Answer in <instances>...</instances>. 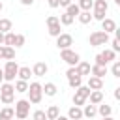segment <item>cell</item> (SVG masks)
I'll list each match as a JSON object with an SVG mask.
<instances>
[{"mask_svg":"<svg viewBox=\"0 0 120 120\" xmlns=\"http://www.w3.org/2000/svg\"><path fill=\"white\" fill-rule=\"evenodd\" d=\"M90 75H94V77H99V79H103V77L107 75V66H98V64L90 66Z\"/></svg>","mask_w":120,"mask_h":120,"instance_id":"cell-12","label":"cell"},{"mask_svg":"<svg viewBox=\"0 0 120 120\" xmlns=\"http://www.w3.org/2000/svg\"><path fill=\"white\" fill-rule=\"evenodd\" d=\"M30 101L28 99H19V101H15V116L19 118V120H24V118H28V114H30Z\"/></svg>","mask_w":120,"mask_h":120,"instance_id":"cell-5","label":"cell"},{"mask_svg":"<svg viewBox=\"0 0 120 120\" xmlns=\"http://www.w3.org/2000/svg\"><path fill=\"white\" fill-rule=\"evenodd\" d=\"M4 60H15V49L13 47H6V56Z\"/></svg>","mask_w":120,"mask_h":120,"instance_id":"cell-36","label":"cell"},{"mask_svg":"<svg viewBox=\"0 0 120 120\" xmlns=\"http://www.w3.org/2000/svg\"><path fill=\"white\" fill-rule=\"evenodd\" d=\"M2 69H4V81L6 82H13L15 77H17V71H19V64L15 60H6V66Z\"/></svg>","mask_w":120,"mask_h":120,"instance_id":"cell-3","label":"cell"},{"mask_svg":"<svg viewBox=\"0 0 120 120\" xmlns=\"http://www.w3.org/2000/svg\"><path fill=\"white\" fill-rule=\"evenodd\" d=\"M0 118L11 120V118H15V111H13L11 107H4V109H0Z\"/></svg>","mask_w":120,"mask_h":120,"instance_id":"cell-25","label":"cell"},{"mask_svg":"<svg viewBox=\"0 0 120 120\" xmlns=\"http://www.w3.org/2000/svg\"><path fill=\"white\" fill-rule=\"evenodd\" d=\"M43 84H39L38 81H34V82H28V101L32 103V105H38V103H41V99H43V88H41Z\"/></svg>","mask_w":120,"mask_h":120,"instance_id":"cell-1","label":"cell"},{"mask_svg":"<svg viewBox=\"0 0 120 120\" xmlns=\"http://www.w3.org/2000/svg\"><path fill=\"white\" fill-rule=\"evenodd\" d=\"M66 13H69L71 17H77V15L81 13V9H79V6H77V4H73V2H71V4L66 8Z\"/></svg>","mask_w":120,"mask_h":120,"instance_id":"cell-31","label":"cell"},{"mask_svg":"<svg viewBox=\"0 0 120 120\" xmlns=\"http://www.w3.org/2000/svg\"><path fill=\"white\" fill-rule=\"evenodd\" d=\"M47 4H49V8H58V0H47Z\"/></svg>","mask_w":120,"mask_h":120,"instance_id":"cell-41","label":"cell"},{"mask_svg":"<svg viewBox=\"0 0 120 120\" xmlns=\"http://www.w3.org/2000/svg\"><path fill=\"white\" fill-rule=\"evenodd\" d=\"M13 39H15V34L13 32H6L4 34V45L6 47H13Z\"/></svg>","mask_w":120,"mask_h":120,"instance_id":"cell-32","label":"cell"},{"mask_svg":"<svg viewBox=\"0 0 120 120\" xmlns=\"http://www.w3.org/2000/svg\"><path fill=\"white\" fill-rule=\"evenodd\" d=\"M68 118H69V120H81V118H82V109L77 107V105L69 107V111H68Z\"/></svg>","mask_w":120,"mask_h":120,"instance_id":"cell-16","label":"cell"},{"mask_svg":"<svg viewBox=\"0 0 120 120\" xmlns=\"http://www.w3.org/2000/svg\"><path fill=\"white\" fill-rule=\"evenodd\" d=\"M0 96H15V86L13 82H2L0 84Z\"/></svg>","mask_w":120,"mask_h":120,"instance_id":"cell-14","label":"cell"},{"mask_svg":"<svg viewBox=\"0 0 120 120\" xmlns=\"http://www.w3.org/2000/svg\"><path fill=\"white\" fill-rule=\"evenodd\" d=\"M0 45H4V34L0 32Z\"/></svg>","mask_w":120,"mask_h":120,"instance_id":"cell-47","label":"cell"},{"mask_svg":"<svg viewBox=\"0 0 120 120\" xmlns=\"http://www.w3.org/2000/svg\"><path fill=\"white\" fill-rule=\"evenodd\" d=\"M68 84H69L71 88H79V86L82 84V77H81V75H75V77L68 79Z\"/></svg>","mask_w":120,"mask_h":120,"instance_id":"cell-30","label":"cell"},{"mask_svg":"<svg viewBox=\"0 0 120 120\" xmlns=\"http://www.w3.org/2000/svg\"><path fill=\"white\" fill-rule=\"evenodd\" d=\"M60 26H62V24H60V21H58L56 15H49V17H47V30H49V36H52V38L60 36V34H62Z\"/></svg>","mask_w":120,"mask_h":120,"instance_id":"cell-7","label":"cell"},{"mask_svg":"<svg viewBox=\"0 0 120 120\" xmlns=\"http://www.w3.org/2000/svg\"><path fill=\"white\" fill-rule=\"evenodd\" d=\"M58 21H60V24H62V26H69V24H73L75 17H71L69 13H66V11H64V13L58 17Z\"/></svg>","mask_w":120,"mask_h":120,"instance_id":"cell-23","label":"cell"},{"mask_svg":"<svg viewBox=\"0 0 120 120\" xmlns=\"http://www.w3.org/2000/svg\"><path fill=\"white\" fill-rule=\"evenodd\" d=\"M88 43H90L92 47L105 45V43H109V34L103 32V30H96V32H92V34L88 36Z\"/></svg>","mask_w":120,"mask_h":120,"instance_id":"cell-6","label":"cell"},{"mask_svg":"<svg viewBox=\"0 0 120 120\" xmlns=\"http://www.w3.org/2000/svg\"><path fill=\"white\" fill-rule=\"evenodd\" d=\"M2 82H4V69L0 68V84H2Z\"/></svg>","mask_w":120,"mask_h":120,"instance_id":"cell-45","label":"cell"},{"mask_svg":"<svg viewBox=\"0 0 120 120\" xmlns=\"http://www.w3.org/2000/svg\"><path fill=\"white\" fill-rule=\"evenodd\" d=\"M101 56H103V60H105V64H111L114 58H116V52L114 51H111V49H105L103 52H99Z\"/></svg>","mask_w":120,"mask_h":120,"instance_id":"cell-26","label":"cell"},{"mask_svg":"<svg viewBox=\"0 0 120 120\" xmlns=\"http://www.w3.org/2000/svg\"><path fill=\"white\" fill-rule=\"evenodd\" d=\"M77 19H79V22H81V24H88V22H92V21H94L90 11H81V13L77 15Z\"/></svg>","mask_w":120,"mask_h":120,"instance_id":"cell-24","label":"cell"},{"mask_svg":"<svg viewBox=\"0 0 120 120\" xmlns=\"http://www.w3.org/2000/svg\"><path fill=\"white\" fill-rule=\"evenodd\" d=\"M47 71H49V66L45 62H36L32 68V75H36V77H43V75H47Z\"/></svg>","mask_w":120,"mask_h":120,"instance_id":"cell-9","label":"cell"},{"mask_svg":"<svg viewBox=\"0 0 120 120\" xmlns=\"http://www.w3.org/2000/svg\"><path fill=\"white\" fill-rule=\"evenodd\" d=\"M75 69H77V73H79L81 77H88V75H90V64L84 62V60H81V62L75 66Z\"/></svg>","mask_w":120,"mask_h":120,"instance_id":"cell-13","label":"cell"},{"mask_svg":"<svg viewBox=\"0 0 120 120\" xmlns=\"http://www.w3.org/2000/svg\"><path fill=\"white\" fill-rule=\"evenodd\" d=\"M92 4H94V0H79L77 2V6H79L81 11H90L92 9Z\"/></svg>","mask_w":120,"mask_h":120,"instance_id":"cell-29","label":"cell"},{"mask_svg":"<svg viewBox=\"0 0 120 120\" xmlns=\"http://www.w3.org/2000/svg\"><path fill=\"white\" fill-rule=\"evenodd\" d=\"M24 41H26V38H24L22 34H15V39H13V45H15V47H22Z\"/></svg>","mask_w":120,"mask_h":120,"instance_id":"cell-34","label":"cell"},{"mask_svg":"<svg viewBox=\"0 0 120 120\" xmlns=\"http://www.w3.org/2000/svg\"><path fill=\"white\" fill-rule=\"evenodd\" d=\"M32 120H47V116H45V111H41V109L34 111V114H32Z\"/></svg>","mask_w":120,"mask_h":120,"instance_id":"cell-35","label":"cell"},{"mask_svg":"<svg viewBox=\"0 0 120 120\" xmlns=\"http://www.w3.org/2000/svg\"><path fill=\"white\" fill-rule=\"evenodd\" d=\"M60 114V109L56 107V105H51L47 111H45V116H47V120H56V116Z\"/></svg>","mask_w":120,"mask_h":120,"instance_id":"cell-22","label":"cell"},{"mask_svg":"<svg viewBox=\"0 0 120 120\" xmlns=\"http://www.w3.org/2000/svg\"><path fill=\"white\" fill-rule=\"evenodd\" d=\"M0 120H4V118H0Z\"/></svg>","mask_w":120,"mask_h":120,"instance_id":"cell-52","label":"cell"},{"mask_svg":"<svg viewBox=\"0 0 120 120\" xmlns=\"http://www.w3.org/2000/svg\"><path fill=\"white\" fill-rule=\"evenodd\" d=\"M71 101H73V105H77V107H82V105L86 103V98L75 90V94H73V99H71Z\"/></svg>","mask_w":120,"mask_h":120,"instance_id":"cell-28","label":"cell"},{"mask_svg":"<svg viewBox=\"0 0 120 120\" xmlns=\"http://www.w3.org/2000/svg\"><path fill=\"white\" fill-rule=\"evenodd\" d=\"M114 4H116V6H120V0H114Z\"/></svg>","mask_w":120,"mask_h":120,"instance_id":"cell-50","label":"cell"},{"mask_svg":"<svg viewBox=\"0 0 120 120\" xmlns=\"http://www.w3.org/2000/svg\"><path fill=\"white\" fill-rule=\"evenodd\" d=\"M101 120H114V118H112V116H103Z\"/></svg>","mask_w":120,"mask_h":120,"instance_id":"cell-48","label":"cell"},{"mask_svg":"<svg viewBox=\"0 0 120 120\" xmlns=\"http://www.w3.org/2000/svg\"><path fill=\"white\" fill-rule=\"evenodd\" d=\"M0 101H2L4 105H11V103L15 101V96H0Z\"/></svg>","mask_w":120,"mask_h":120,"instance_id":"cell-37","label":"cell"},{"mask_svg":"<svg viewBox=\"0 0 120 120\" xmlns=\"http://www.w3.org/2000/svg\"><path fill=\"white\" fill-rule=\"evenodd\" d=\"M86 86H88L90 90H101V88H103V79H99V77H94V75H88Z\"/></svg>","mask_w":120,"mask_h":120,"instance_id":"cell-10","label":"cell"},{"mask_svg":"<svg viewBox=\"0 0 120 120\" xmlns=\"http://www.w3.org/2000/svg\"><path fill=\"white\" fill-rule=\"evenodd\" d=\"M13 86H15V92H19V94H24V92L28 90V81H22V79H17Z\"/></svg>","mask_w":120,"mask_h":120,"instance_id":"cell-21","label":"cell"},{"mask_svg":"<svg viewBox=\"0 0 120 120\" xmlns=\"http://www.w3.org/2000/svg\"><path fill=\"white\" fill-rule=\"evenodd\" d=\"M60 60H64L68 66H77L81 62V56L69 47V49H60Z\"/></svg>","mask_w":120,"mask_h":120,"instance_id":"cell-4","label":"cell"},{"mask_svg":"<svg viewBox=\"0 0 120 120\" xmlns=\"http://www.w3.org/2000/svg\"><path fill=\"white\" fill-rule=\"evenodd\" d=\"M94 60H96V64H98V66H107V64H105V60H103V56H101V54H96V58H94Z\"/></svg>","mask_w":120,"mask_h":120,"instance_id":"cell-39","label":"cell"},{"mask_svg":"<svg viewBox=\"0 0 120 120\" xmlns=\"http://www.w3.org/2000/svg\"><path fill=\"white\" fill-rule=\"evenodd\" d=\"M71 2H73V0H58V8H64V9H66Z\"/></svg>","mask_w":120,"mask_h":120,"instance_id":"cell-40","label":"cell"},{"mask_svg":"<svg viewBox=\"0 0 120 120\" xmlns=\"http://www.w3.org/2000/svg\"><path fill=\"white\" fill-rule=\"evenodd\" d=\"M98 114V109H96V105H82V118H94Z\"/></svg>","mask_w":120,"mask_h":120,"instance_id":"cell-18","label":"cell"},{"mask_svg":"<svg viewBox=\"0 0 120 120\" xmlns=\"http://www.w3.org/2000/svg\"><path fill=\"white\" fill-rule=\"evenodd\" d=\"M2 9H4V4H2V0H0V11H2Z\"/></svg>","mask_w":120,"mask_h":120,"instance_id":"cell-49","label":"cell"},{"mask_svg":"<svg viewBox=\"0 0 120 120\" xmlns=\"http://www.w3.org/2000/svg\"><path fill=\"white\" fill-rule=\"evenodd\" d=\"M56 120H69V118H68V116H62V114H58V116H56Z\"/></svg>","mask_w":120,"mask_h":120,"instance_id":"cell-46","label":"cell"},{"mask_svg":"<svg viewBox=\"0 0 120 120\" xmlns=\"http://www.w3.org/2000/svg\"><path fill=\"white\" fill-rule=\"evenodd\" d=\"M6 56V45H0V60H4Z\"/></svg>","mask_w":120,"mask_h":120,"instance_id":"cell-42","label":"cell"},{"mask_svg":"<svg viewBox=\"0 0 120 120\" xmlns=\"http://www.w3.org/2000/svg\"><path fill=\"white\" fill-rule=\"evenodd\" d=\"M114 99H120V86L114 88Z\"/></svg>","mask_w":120,"mask_h":120,"instance_id":"cell-43","label":"cell"},{"mask_svg":"<svg viewBox=\"0 0 120 120\" xmlns=\"http://www.w3.org/2000/svg\"><path fill=\"white\" fill-rule=\"evenodd\" d=\"M11 120H15V118H11ZM17 120H19V118H17Z\"/></svg>","mask_w":120,"mask_h":120,"instance_id":"cell-51","label":"cell"},{"mask_svg":"<svg viewBox=\"0 0 120 120\" xmlns=\"http://www.w3.org/2000/svg\"><path fill=\"white\" fill-rule=\"evenodd\" d=\"M107 11H109L107 0H94V4H92V19L103 21L105 15H107Z\"/></svg>","mask_w":120,"mask_h":120,"instance_id":"cell-2","label":"cell"},{"mask_svg":"<svg viewBox=\"0 0 120 120\" xmlns=\"http://www.w3.org/2000/svg\"><path fill=\"white\" fill-rule=\"evenodd\" d=\"M21 4H22V6H32L34 0H21Z\"/></svg>","mask_w":120,"mask_h":120,"instance_id":"cell-44","label":"cell"},{"mask_svg":"<svg viewBox=\"0 0 120 120\" xmlns=\"http://www.w3.org/2000/svg\"><path fill=\"white\" fill-rule=\"evenodd\" d=\"M88 99H90V103H92V105H98V103H101V101H103V92H101V90H90Z\"/></svg>","mask_w":120,"mask_h":120,"instance_id":"cell-17","label":"cell"},{"mask_svg":"<svg viewBox=\"0 0 120 120\" xmlns=\"http://www.w3.org/2000/svg\"><path fill=\"white\" fill-rule=\"evenodd\" d=\"M111 45H112V49H111V51H114V52H120V39H118V38H114V39L111 41Z\"/></svg>","mask_w":120,"mask_h":120,"instance_id":"cell-38","label":"cell"},{"mask_svg":"<svg viewBox=\"0 0 120 120\" xmlns=\"http://www.w3.org/2000/svg\"><path fill=\"white\" fill-rule=\"evenodd\" d=\"M71 45H73V36L71 34L62 32L60 36H56V47L58 49H69Z\"/></svg>","mask_w":120,"mask_h":120,"instance_id":"cell-8","label":"cell"},{"mask_svg":"<svg viewBox=\"0 0 120 120\" xmlns=\"http://www.w3.org/2000/svg\"><path fill=\"white\" fill-rule=\"evenodd\" d=\"M118 26H116V22H114V19H109V17H105L103 21H101V30L103 32H107V34H111V32H114Z\"/></svg>","mask_w":120,"mask_h":120,"instance_id":"cell-11","label":"cell"},{"mask_svg":"<svg viewBox=\"0 0 120 120\" xmlns=\"http://www.w3.org/2000/svg\"><path fill=\"white\" fill-rule=\"evenodd\" d=\"M41 88H43V94H45V96H49V98L56 96V92H58V88H56V84H54V82H45V86H41Z\"/></svg>","mask_w":120,"mask_h":120,"instance_id":"cell-20","label":"cell"},{"mask_svg":"<svg viewBox=\"0 0 120 120\" xmlns=\"http://www.w3.org/2000/svg\"><path fill=\"white\" fill-rule=\"evenodd\" d=\"M11 28H13V22H11L9 19H0V32H2V34L11 32Z\"/></svg>","mask_w":120,"mask_h":120,"instance_id":"cell-27","label":"cell"},{"mask_svg":"<svg viewBox=\"0 0 120 120\" xmlns=\"http://www.w3.org/2000/svg\"><path fill=\"white\" fill-rule=\"evenodd\" d=\"M17 77H19V79H22V81H30V77H32V69H30L28 66H22V68H19Z\"/></svg>","mask_w":120,"mask_h":120,"instance_id":"cell-19","label":"cell"},{"mask_svg":"<svg viewBox=\"0 0 120 120\" xmlns=\"http://www.w3.org/2000/svg\"><path fill=\"white\" fill-rule=\"evenodd\" d=\"M96 109H98V114H99L101 118H103V116H111V114H112V107H111V105H107V103H103V101H101V103H98V105H96Z\"/></svg>","mask_w":120,"mask_h":120,"instance_id":"cell-15","label":"cell"},{"mask_svg":"<svg viewBox=\"0 0 120 120\" xmlns=\"http://www.w3.org/2000/svg\"><path fill=\"white\" fill-rule=\"evenodd\" d=\"M111 73H112V77H120V60H112Z\"/></svg>","mask_w":120,"mask_h":120,"instance_id":"cell-33","label":"cell"}]
</instances>
